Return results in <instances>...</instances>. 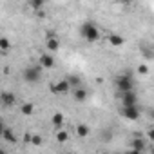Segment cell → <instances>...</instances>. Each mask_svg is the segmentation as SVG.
<instances>
[{"label": "cell", "instance_id": "1", "mask_svg": "<svg viewBox=\"0 0 154 154\" xmlns=\"http://www.w3.org/2000/svg\"><path fill=\"white\" fill-rule=\"evenodd\" d=\"M42 67L36 63V65H27L24 71H22V78H24V82L26 84H29V85H33V84H38L40 82V78H42Z\"/></svg>", "mask_w": 154, "mask_h": 154}, {"label": "cell", "instance_id": "2", "mask_svg": "<svg viewBox=\"0 0 154 154\" xmlns=\"http://www.w3.org/2000/svg\"><path fill=\"white\" fill-rule=\"evenodd\" d=\"M80 33H82V36L87 40V42H98L100 40V29L93 24V22H84L82 24V27H80Z\"/></svg>", "mask_w": 154, "mask_h": 154}, {"label": "cell", "instance_id": "3", "mask_svg": "<svg viewBox=\"0 0 154 154\" xmlns=\"http://www.w3.org/2000/svg\"><path fill=\"white\" fill-rule=\"evenodd\" d=\"M122 116H123L125 120L136 122V120H140V116H141V111H140L138 103H136V105H123V107H122Z\"/></svg>", "mask_w": 154, "mask_h": 154}, {"label": "cell", "instance_id": "4", "mask_svg": "<svg viewBox=\"0 0 154 154\" xmlns=\"http://www.w3.org/2000/svg\"><path fill=\"white\" fill-rule=\"evenodd\" d=\"M49 89H51V93H53V94L62 96V94H67V93L71 91V85H69V82L63 78V80H58V82L51 84V85H49Z\"/></svg>", "mask_w": 154, "mask_h": 154}, {"label": "cell", "instance_id": "5", "mask_svg": "<svg viewBox=\"0 0 154 154\" xmlns=\"http://www.w3.org/2000/svg\"><path fill=\"white\" fill-rule=\"evenodd\" d=\"M116 87L120 89V93H123V91H131L132 89V78L129 74H122V76H118L116 78Z\"/></svg>", "mask_w": 154, "mask_h": 154}, {"label": "cell", "instance_id": "6", "mask_svg": "<svg viewBox=\"0 0 154 154\" xmlns=\"http://www.w3.org/2000/svg\"><path fill=\"white\" fill-rule=\"evenodd\" d=\"M17 103V94L11 91H2L0 93V105L2 107H13Z\"/></svg>", "mask_w": 154, "mask_h": 154}, {"label": "cell", "instance_id": "7", "mask_svg": "<svg viewBox=\"0 0 154 154\" xmlns=\"http://www.w3.org/2000/svg\"><path fill=\"white\" fill-rule=\"evenodd\" d=\"M54 56L51 54V53H42L40 54V58H38V65L42 67V69H53L54 67Z\"/></svg>", "mask_w": 154, "mask_h": 154}, {"label": "cell", "instance_id": "8", "mask_svg": "<svg viewBox=\"0 0 154 154\" xmlns=\"http://www.w3.org/2000/svg\"><path fill=\"white\" fill-rule=\"evenodd\" d=\"M120 98H122V103H123V105H136V103H138V96H136V93H134L132 89L120 93Z\"/></svg>", "mask_w": 154, "mask_h": 154}, {"label": "cell", "instance_id": "9", "mask_svg": "<svg viewBox=\"0 0 154 154\" xmlns=\"http://www.w3.org/2000/svg\"><path fill=\"white\" fill-rule=\"evenodd\" d=\"M45 49H47V53H56L60 49V40L54 35H49L45 40Z\"/></svg>", "mask_w": 154, "mask_h": 154}, {"label": "cell", "instance_id": "10", "mask_svg": "<svg viewBox=\"0 0 154 154\" xmlns=\"http://www.w3.org/2000/svg\"><path fill=\"white\" fill-rule=\"evenodd\" d=\"M107 40H109V44H111L112 47H122V45L125 44V38H123L122 35H118V33H111V35L107 36Z\"/></svg>", "mask_w": 154, "mask_h": 154}, {"label": "cell", "instance_id": "11", "mask_svg": "<svg viewBox=\"0 0 154 154\" xmlns=\"http://www.w3.org/2000/svg\"><path fill=\"white\" fill-rule=\"evenodd\" d=\"M131 149H132V152H143V150L147 149V140H143V138H136V140H132Z\"/></svg>", "mask_w": 154, "mask_h": 154}, {"label": "cell", "instance_id": "12", "mask_svg": "<svg viewBox=\"0 0 154 154\" xmlns=\"http://www.w3.org/2000/svg\"><path fill=\"white\" fill-rule=\"evenodd\" d=\"M51 123H53L54 129H62V127L65 125V116H63L62 112H54V114L51 116Z\"/></svg>", "mask_w": 154, "mask_h": 154}, {"label": "cell", "instance_id": "13", "mask_svg": "<svg viewBox=\"0 0 154 154\" xmlns=\"http://www.w3.org/2000/svg\"><path fill=\"white\" fill-rule=\"evenodd\" d=\"M87 89H84V87H76L74 89V93H72V98H74V102H84V100H87Z\"/></svg>", "mask_w": 154, "mask_h": 154}, {"label": "cell", "instance_id": "14", "mask_svg": "<svg viewBox=\"0 0 154 154\" xmlns=\"http://www.w3.org/2000/svg\"><path fill=\"white\" fill-rule=\"evenodd\" d=\"M0 138H4V140L9 141V143H17V134H15V131L9 129V127H4V131H2V134H0Z\"/></svg>", "mask_w": 154, "mask_h": 154}, {"label": "cell", "instance_id": "15", "mask_svg": "<svg viewBox=\"0 0 154 154\" xmlns=\"http://www.w3.org/2000/svg\"><path fill=\"white\" fill-rule=\"evenodd\" d=\"M89 134H91V129H89L87 123H78L76 125V136L78 138H87Z\"/></svg>", "mask_w": 154, "mask_h": 154}, {"label": "cell", "instance_id": "16", "mask_svg": "<svg viewBox=\"0 0 154 154\" xmlns=\"http://www.w3.org/2000/svg\"><path fill=\"white\" fill-rule=\"evenodd\" d=\"M54 138H56V141L58 143H65V141H69V132H67V129H56V134H54Z\"/></svg>", "mask_w": 154, "mask_h": 154}, {"label": "cell", "instance_id": "17", "mask_svg": "<svg viewBox=\"0 0 154 154\" xmlns=\"http://www.w3.org/2000/svg\"><path fill=\"white\" fill-rule=\"evenodd\" d=\"M9 51H11V40L6 38V36H0V53L6 54V53H9Z\"/></svg>", "mask_w": 154, "mask_h": 154}, {"label": "cell", "instance_id": "18", "mask_svg": "<svg viewBox=\"0 0 154 154\" xmlns=\"http://www.w3.org/2000/svg\"><path fill=\"white\" fill-rule=\"evenodd\" d=\"M20 112H22L24 116H31V114L35 112V103H31V102H26V103H22V107H20Z\"/></svg>", "mask_w": 154, "mask_h": 154}, {"label": "cell", "instance_id": "19", "mask_svg": "<svg viewBox=\"0 0 154 154\" xmlns=\"http://www.w3.org/2000/svg\"><path fill=\"white\" fill-rule=\"evenodd\" d=\"M65 80L69 82V85H71V87H78V85H80V82H82V78H80L78 74H67V76H65Z\"/></svg>", "mask_w": 154, "mask_h": 154}, {"label": "cell", "instance_id": "20", "mask_svg": "<svg viewBox=\"0 0 154 154\" xmlns=\"http://www.w3.org/2000/svg\"><path fill=\"white\" fill-rule=\"evenodd\" d=\"M44 4H45V0H29V6L33 9H42Z\"/></svg>", "mask_w": 154, "mask_h": 154}, {"label": "cell", "instance_id": "21", "mask_svg": "<svg viewBox=\"0 0 154 154\" xmlns=\"http://www.w3.org/2000/svg\"><path fill=\"white\" fill-rule=\"evenodd\" d=\"M29 143H33V145H42V136H40V134H33L31 140H29Z\"/></svg>", "mask_w": 154, "mask_h": 154}, {"label": "cell", "instance_id": "22", "mask_svg": "<svg viewBox=\"0 0 154 154\" xmlns=\"http://www.w3.org/2000/svg\"><path fill=\"white\" fill-rule=\"evenodd\" d=\"M138 72H140V74H147V72H149V65H147V63H140Z\"/></svg>", "mask_w": 154, "mask_h": 154}, {"label": "cell", "instance_id": "23", "mask_svg": "<svg viewBox=\"0 0 154 154\" xmlns=\"http://www.w3.org/2000/svg\"><path fill=\"white\" fill-rule=\"evenodd\" d=\"M147 138H149V141H152V140H154V131H149V134H147Z\"/></svg>", "mask_w": 154, "mask_h": 154}, {"label": "cell", "instance_id": "24", "mask_svg": "<svg viewBox=\"0 0 154 154\" xmlns=\"http://www.w3.org/2000/svg\"><path fill=\"white\" fill-rule=\"evenodd\" d=\"M4 127H6V125H4V122H2V120H0V134H2V131H4Z\"/></svg>", "mask_w": 154, "mask_h": 154}, {"label": "cell", "instance_id": "25", "mask_svg": "<svg viewBox=\"0 0 154 154\" xmlns=\"http://www.w3.org/2000/svg\"><path fill=\"white\" fill-rule=\"evenodd\" d=\"M116 2H122V4H125V2H127V0H116Z\"/></svg>", "mask_w": 154, "mask_h": 154}, {"label": "cell", "instance_id": "26", "mask_svg": "<svg viewBox=\"0 0 154 154\" xmlns=\"http://www.w3.org/2000/svg\"><path fill=\"white\" fill-rule=\"evenodd\" d=\"M0 54H2V53H0Z\"/></svg>", "mask_w": 154, "mask_h": 154}]
</instances>
